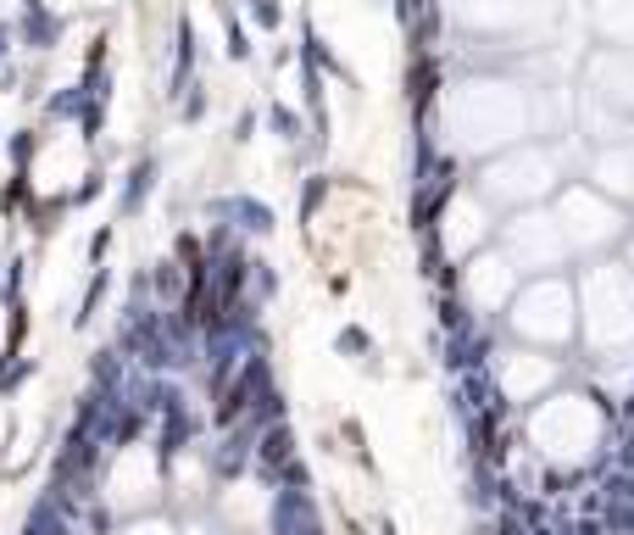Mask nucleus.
I'll return each mask as SVG.
<instances>
[{"label":"nucleus","mask_w":634,"mask_h":535,"mask_svg":"<svg viewBox=\"0 0 634 535\" xmlns=\"http://www.w3.org/2000/svg\"><path fill=\"white\" fill-rule=\"evenodd\" d=\"M412 184H417V201H412V223H417V229H434L440 207H446V201L456 196V168L446 162V168H440L434 179H412Z\"/></svg>","instance_id":"obj_1"},{"label":"nucleus","mask_w":634,"mask_h":535,"mask_svg":"<svg viewBox=\"0 0 634 535\" xmlns=\"http://www.w3.org/2000/svg\"><path fill=\"white\" fill-rule=\"evenodd\" d=\"M218 212H223V218H245V229H257V235L273 229L267 207H262V201H245V196H240V201H218Z\"/></svg>","instance_id":"obj_2"},{"label":"nucleus","mask_w":634,"mask_h":535,"mask_svg":"<svg viewBox=\"0 0 634 535\" xmlns=\"http://www.w3.org/2000/svg\"><path fill=\"white\" fill-rule=\"evenodd\" d=\"M434 78H440V73H434V61H429V56H423L417 68L407 73V95H412V107H417V112L434 100Z\"/></svg>","instance_id":"obj_3"},{"label":"nucleus","mask_w":634,"mask_h":535,"mask_svg":"<svg viewBox=\"0 0 634 535\" xmlns=\"http://www.w3.org/2000/svg\"><path fill=\"white\" fill-rule=\"evenodd\" d=\"M151 184H156V162L145 156V162H134V173H129V201H123V207L134 212V207H139V196L151 190Z\"/></svg>","instance_id":"obj_4"},{"label":"nucleus","mask_w":634,"mask_h":535,"mask_svg":"<svg viewBox=\"0 0 634 535\" xmlns=\"http://www.w3.org/2000/svg\"><path fill=\"white\" fill-rule=\"evenodd\" d=\"M189 61H195V28L178 23V73H173V84L184 90V73H189Z\"/></svg>","instance_id":"obj_5"},{"label":"nucleus","mask_w":634,"mask_h":535,"mask_svg":"<svg viewBox=\"0 0 634 535\" xmlns=\"http://www.w3.org/2000/svg\"><path fill=\"white\" fill-rule=\"evenodd\" d=\"M56 34H61V23H51V17L34 6V17H28V39H34V45H51Z\"/></svg>","instance_id":"obj_6"},{"label":"nucleus","mask_w":634,"mask_h":535,"mask_svg":"<svg viewBox=\"0 0 634 535\" xmlns=\"http://www.w3.org/2000/svg\"><path fill=\"white\" fill-rule=\"evenodd\" d=\"M23 201H28V179H12L6 190H0V207H6V212H17Z\"/></svg>","instance_id":"obj_7"},{"label":"nucleus","mask_w":634,"mask_h":535,"mask_svg":"<svg viewBox=\"0 0 634 535\" xmlns=\"http://www.w3.org/2000/svg\"><path fill=\"white\" fill-rule=\"evenodd\" d=\"M228 56H234V61H245V56H250V45H245V28L234 23V12H228Z\"/></svg>","instance_id":"obj_8"},{"label":"nucleus","mask_w":634,"mask_h":535,"mask_svg":"<svg viewBox=\"0 0 634 535\" xmlns=\"http://www.w3.org/2000/svg\"><path fill=\"white\" fill-rule=\"evenodd\" d=\"M323 190H329L323 179H306V196H301V218H312V212H317V201H323Z\"/></svg>","instance_id":"obj_9"},{"label":"nucleus","mask_w":634,"mask_h":535,"mask_svg":"<svg viewBox=\"0 0 634 535\" xmlns=\"http://www.w3.org/2000/svg\"><path fill=\"white\" fill-rule=\"evenodd\" d=\"M267 117H273V129H279L284 140H295V129H301V123H295V112H284V107H273Z\"/></svg>","instance_id":"obj_10"},{"label":"nucleus","mask_w":634,"mask_h":535,"mask_svg":"<svg viewBox=\"0 0 634 535\" xmlns=\"http://www.w3.org/2000/svg\"><path fill=\"white\" fill-rule=\"evenodd\" d=\"M257 23L262 28H279V6H273V0H257Z\"/></svg>","instance_id":"obj_11"},{"label":"nucleus","mask_w":634,"mask_h":535,"mask_svg":"<svg viewBox=\"0 0 634 535\" xmlns=\"http://www.w3.org/2000/svg\"><path fill=\"white\" fill-rule=\"evenodd\" d=\"M34 6H39V0H28V12H34Z\"/></svg>","instance_id":"obj_12"}]
</instances>
